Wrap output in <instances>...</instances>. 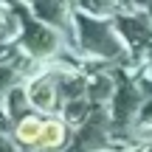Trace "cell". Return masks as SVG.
I'll return each mask as SVG.
<instances>
[{"label": "cell", "instance_id": "obj_1", "mask_svg": "<svg viewBox=\"0 0 152 152\" xmlns=\"http://www.w3.org/2000/svg\"><path fill=\"white\" fill-rule=\"evenodd\" d=\"M42 127H45V121H39V118H34V115H28V118H23L20 124H17L14 135H17V141H20V144L34 147V144H39V138H42Z\"/></svg>", "mask_w": 152, "mask_h": 152}, {"label": "cell", "instance_id": "obj_2", "mask_svg": "<svg viewBox=\"0 0 152 152\" xmlns=\"http://www.w3.org/2000/svg\"><path fill=\"white\" fill-rule=\"evenodd\" d=\"M62 141H65V127H62V121H45V127H42V138H39V147H45V149H56Z\"/></svg>", "mask_w": 152, "mask_h": 152}]
</instances>
